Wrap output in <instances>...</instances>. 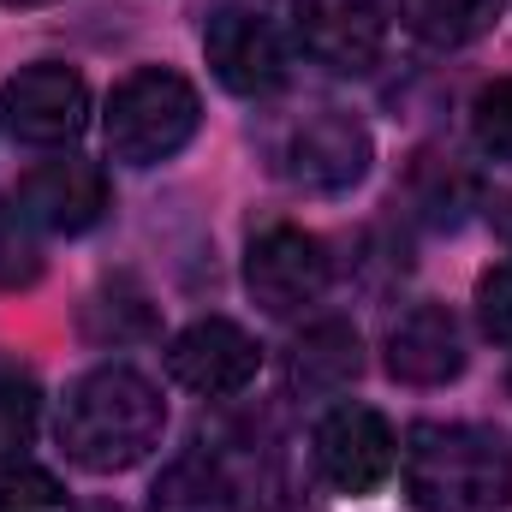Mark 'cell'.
<instances>
[{"instance_id": "cell-1", "label": "cell", "mask_w": 512, "mask_h": 512, "mask_svg": "<svg viewBox=\"0 0 512 512\" xmlns=\"http://www.w3.org/2000/svg\"><path fill=\"white\" fill-rule=\"evenodd\" d=\"M161 429H167V399L131 364H102V370L78 376L66 387L60 423H54L66 459L78 471H96V477L143 465L161 447Z\"/></svg>"}, {"instance_id": "cell-2", "label": "cell", "mask_w": 512, "mask_h": 512, "mask_svg": "<svg viewBox=\"0 0 512 512\" xmlns=\"http://www.w3.org/2000/svg\"><path fill=\"white\" fill-rule=\"evenodd\" d=\"M399 471L423 512H495L512 501V453L471 423H411Z\"/></svg>"}, {"instance_id": "cell-3", "label": "cell", "mask_w": 512, "mask_h": 512, "mask_svg": "<svg viewBox=\"0 0 512 512\" xmlns=\"http://www.w3.org/2000/svg\"><path fill=\"white\" fill-rule=\"evenodd\" d=\"M102 126H108L114 161H126V167H155V161H173V155L197 137L203 102H197L191 78H179V72H167V66H137L131 78L114 84Z\"/></svg>"}, {"instance_id": "cell-4", "label": "cell", "mask_w": 512, "mask_h": 512, "mask_svg": "<svg viewBox=\"0 0 512 512\" xmlns=\"http://www.w3.org/2000/svg\"><path fill=\"white\" fill-rule=\"evenodd\" d=\"M328 280H334L328 245L292 221L262 227L245 251V286L268 316H298L304 304H316L328 292Z\"/></svg>"}, {"instance_id": "cell-5", "label": "cell", "mask_w": 512, "mask_h": 512, "mask_svg": "<svg viewBox=\"0 0 512 512\" xmlns=\"http://www.w3.org/2000/svg\"><path fill=\"white\" fill-rule=\"evenodd\" d=\"M0 120L30 149H60V143H72L90 126V84L72 66H60V60H36V66L6 78Z\"/></svg>"}, {"instance_id": "cell-6", "label": "cell", "mask_w": 512, "mask_h": 512, "mask_svg": "<svg viewBox=\"0 0 512 512\" xmlns=\"http://www.w3.org/2000/svg\"><path fill=\"white\" fill-rule=\"evenodd\" d=\"M310 459H316V471H322L328 489H340V495H376L393 477V465H399V441H393L382 411H370V405H334L316 423V435H310Z\"/></svg>"}, {"instance_id": "cell-7", "label": "cell", "mask_w": 512, "mask_h": 512, "mask_svg": "<svg viewBox=\"0 0 512 512\" xmlns=\"http://www.w3.org/2000/svg\"><path fill=\"white\" fill-rule=\"evenodd\" d=\"M292 36L316 66H328L340 78H358L382 60L387 12L382 0H298L292 6Z\"/></svg>"}, {"instance_id": "cell-8", "label": "cell", "mask_w": 512, "mask_h": 512, "mask_svg": "<svg viewBox=\"0 0 512 512\" xmlns=\"http://www.w3.org/2000/svg\"><path fill=\"white\" fill-rule=\"evenodd\" d=\"M370 161H376V143H370V131L358 126L352 114H310L304 126L286 137V149H280V173L292 185L316 191V197L352 191L370 173Z\"/></svg>"}, {"instance_id": "cell-9", "label": "cell", "mask_w": 512, "mask_h": 512, "mask_svg": "<svg viewBox=\"0 0 512 512\" xmlns=\"http://www.w3.org/2000/svg\"><path fill=\"white\" fill-rule=\"evenodd\" d=\"M18 209L42 227V233H60V239H78L90 227L108 221V173L84 155H54V161H36L24 179H18Z\"/></svg>"}, {"instance_id": "cell-10", "label": "cell", "mask_w": 512, "mask_h": 512, "mask_svg": "<svg viewBox=\"0 0 512 512\" xmlns=\"http://www.w3.org/2000/svg\"><path fill=\"white\" fill-rule=\"evenodd\" d=\"M256 370H262V346L227 316H203L185 334H173V346H167V376L203 399L245 393L256 382Z\"/></svg>"}, {"instance_id": "cell-11", "label": "cell", "mask_w": 512, "mask_h": 512, "mask_svg": "<svg viewBox=\"0 0 512 512\" xmlns=\"http://www.w3.org/2000/svg\"><path fill=\"white\" fill-rule=\"evenodd\" d=\"M203 54H209V72L221 78V90H233V96L256 102L286 84V48H280L274 24L251 6H221L203 30Z\"/></svg>"}, {"instance_id": "cell-12", "label": "cell", "mask_w": 512, "mask_h": 512, "mask_svg": "<svg viewBox=\"0 0 512 512\" xmlns=\"http://www.w3.org/2000/svg\"><path fill=\"white\" fill-rule=\"evenodd\" d=\"M465 370V334L447 304H411L387 328V376L405 387H441Z\"/></svg>"}, {"instance_id": "cell-13", "label": "cell", "mask_w": 512, "mask_h": 512, "mask_svg": "<svg viewBox=\"0 0 512 512\" xmlns=\"http://www.w3.org/2000/svg\"><path fill=\"white\" fill-rule=\"evenodd\" d=\"M364 370V346H358V328L352 322H316L292 340L286 352V393L292 399H334L358 382Z\"/></svg>"}, {"instance_id": "cell-14", "label": "cell", "mask_w": 512, "mask_h": 512, "mask_svg": "<svg viewBox=\"0 0 512 512\" xmlns=\"http://www.w3.org/2000/svg\"><path fill=\"white\" fill-rule=\"evenodd\" d=\"M233 507H239V477L215 447L179 453L149 483V512H233Z\"/></svg>"}, {"instance_id": "cell-15", "label": "cell", "mask_w": 512, "mask_h": 512, "mask_svg": "<svg viewBox=\"0 0 512 512\" xmlns=\"http://www.w3.org/2000/svg\"><path fill=\"white\" fill-rule=\"evenodd\" d=\"M501 18V0H399V24L429 48H465L489 36Z\"/></svg>"}, {"instance_id": "cell-16", "label": "cell", "mask_w": 512, "mask_h": 512, "mask_svg": "<svg viewBox=\"0 0 512 512\" xmlns=\"http://www.w3.org/2000/svg\"><path fill=\"white\" fill-rule=\"evenodd\" d=\"M405 203L411 215H423L429 227H459L465 209L477 203V185L465 167H453L447 155H417L411 179H405Z\"/></svg>"}, {"instance_id": "cell-17", "label": "cell", "mask_w": 512, "mask_h": 512, "mask_svg": "<svg viewBox=\"0 0 512 512\" xmlns=\"http://www.w3.org/2000/svg\"><path fill=\"white\" fill-rule=\"evenodd\" d=\"M84 334L96 346H131L155 334V304L131 286V280H108L90 304H84Z\"/></svg>"}, {"instance_id": "cell-18", "label": "cell", "mask_w": 512, "mask_h": 512, "mask_svg": "<svg viewBox=\"0 0 512 512\" xmlns=\"http://www.w3.org/2000/svg\"><path fill=\"white\" fill-rule=\"evenodd\" d=\"M42 280V239H36V221L0 197V292H18V286H36Z\"/></svg>"}, {"instance_id": "cell-19", "label": "cell", "mask_w": 512, "mask_h": 512, "mask_svg": "<svg viewBox=\"0 0 512 512\" xmlns=\"http://www.w3.org/2000/svg\"><path fill=\"white\" fill-rule=\"evenodd\" d=\"M36 423H42V387L30 382L24 370L0 364V459H18L30 447Z\"/></svg>"}, {"instance_id": "cell-20", "label": "cell", "mask_w": 512, "mask_h": 512, "mask_svg": "<svg viewBox=\"0 0 512 512\" xmlns=\"http://www.w3.org/2000/svg\"><path fill=\"white\" fill-rule=\"evenodd\" d=\"M0 512H66V489L42 465L0 459Z\"/></svg>"}, {"instance_id": "cell-21", "label": "cell", "mask_w": 512, "mask_h": 512, "mask_svg": "<svg viewBox=\"0 0 512 512\" xmlns=\"http://www.w3.org/2000/svg\"><path fill=\"white\" fill-rule=\"evenodd\" d=\"M471 137H477V149L489 161L512 167V78H495V84L477 90V102H471Z\"/></svg>"}, {"instance_id": "cell-22", "label": "cell", "mask_w": 512, "mask_h": 512, "mask_svg": "<svg viewBox=\"0 0 512 512\" xmlns=\"http://www.w3.org/2000/svg\"><path fill=\"white\" fill-rule=\"evenodd\" d=\"M477 322L495 346H512V262L489 268L477 280Z\"/></svg>"}, {"instance_id": "cell-23", "label": "cell", "mask_w": 512, "mask_h": 512, "mask_svg": "<svg viewBox=\"0 0 512 512\" xmlns=\"http://www.w3.org/2000/svg\"><path fill=\"white\" fill-rule=\"evenodd\" d=\"M495 227H501V239H512V197H495Z\"/></svg>"}, {"instance_id": "cell-24", "label": "cell", "mask_w": 512, "mask_h": 512, "mask_svg": "<svg viewBox=\"0 0 512 512\" xmlns=\"http://www.w3.org/2000/svg\"><path fill=\"white\" fill-rule=\"evenodd\" d=\"M6 6H48V0H6Z\"/></svg>"}, {"instance_id": "cell-25", "label": "cell", "mask_w": 512, "mask_h": 512, "mask_svg": "<svg viewBox=\"0 0 512 512\" xmlns=\"http://www.w3.org/2000/svg\"><path fill=\"white\" fill-rule=\"evenodd\" d=\"M84 512H114V507H84Z\"/></svg>"}, {"instance_id": "cell-26", "label": "cell", "mask_w": 512, "mask_h": 512, "mask_svg": "<svg viewBox=\"0 0 512 512\" xmlns=\"http://www.w3.org/2000/svg\"><path fill=\"white\" fill-rule=\"evenodd\" d=\"M507 382H512V376H507Z\"/></svg>"}]
</instances>
